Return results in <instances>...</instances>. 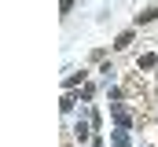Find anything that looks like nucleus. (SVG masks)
Wrapping results in <instances>:
<instances>
[{"instance_id":"nucleus-1","label":"nucleus","mask_w":158,"mask_h":147,"mask_svg":"<svg viewBox=\"0 0 158 147\" xmlns=\"http://www.w3.org/2000/svg\"><path fill=\"white\" fill-rule=\"evenodd\" d=\"M114 121H118V125H129V110H121V107H114Z\"/></svg>"},{"instance_id":"nucleus-2","label":"nucleus","mask_w":158,"mask_h":147,"mask_svg":"<svg viewBox=\"0 0 158 147\" xmlns=\"http://www.w3.org/2000/svg\"><path fill=\"white\" fill-rule=\"evenodd\" d=\"M129 44H132V33H121L118 40H114V48H129Z\"/></svg>"},{"instance_id":"nucleus-3","label":"nucleus","mask_w":158,"mask_h":147,"mask_svg":"<svg viewBox=\"0 0 158 147\" xmlns=\"http://www.w3.org/2000/svg\"><path fill=\"white\" fill-rule=\"evenodd\" d=\"M155 15H158L155 7H147V11H140V15H136V19H140V22H151V19H155Z\"/></svg>"},{"instance_id":"nucleus-4","label":"nucleus","mask_w":158,"mask_h":147,"mask_svg":"<svg viewBox=\"0 0 158 147\" xmlns=\"http://www.w3.org/2000/svg\"><path fill=\"white\" fill-rule=\"evenodd\" d=\"M114 147H129V140H125V132H118V140H114Z\"/></svg>"}]
</instances>
